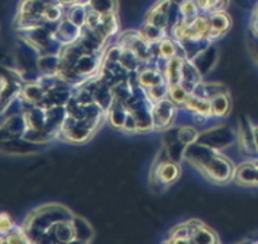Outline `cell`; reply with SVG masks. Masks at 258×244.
<instances>
[{
    "instance_id": "6da1fadb",
    "label": "cell",
    "mask_w": 258,
    "mask_h": 244,
    "mask_svg": "<svg viewBox=\"0 0 258 244\" xmlns=\"http://www.w3.org/2000/svg\"><path fill=\"white\" fill-rule=\"evenodd\" d=\"M198 170L212 183L225 185L232 181L235 166L219 151H215Z\"/></svg>"
},
{
    "instance_id": "7a4b0ae2",
    "label": "cell",
    "mask_w": 258,
    "mask_h": 244,
    "mask_svg": "<svg viewBox=\"0 0 258 244\" xmlns=\"http://www.w3.org/2000/svg\"><path fill=\"white\" fill-rule=\"evenodd\" d=\"M181 170L178 164L169 160L155 162L153 165L150 182L155 188H165L176 182L180 176Z\"/></svg>"
},
{
    "instance_id": "3957f363",
    "label": "cell",
    "mask_w": 258,
    "mask_h": 244,
    "mask_svg": "<svg viewBox=\"0 0 258 244\" xmlns=\"http://www.w3.org/2000/svg\"><path fill=\"white\" fill-rule=\"evenodd\" d=\"M151 114L153 130H166L171 127L175 119L176 106L165 97L152 104Z\"/></svg>"
},
{
    "instance_id": "277c9868",
    "label": "cell",
    "mask_w": 258,
    "mask_h": 244,
    "mask_svg": "<svg viewBox=\"0 0 258 244\" xmlns=\"http://www.w3.org/2000/svg\"><path fill=\"white\" fill-rule=\"evenodd\" d=\"M210 29L206 37L209 41L222 38L232 27V18L226 11H216L208 15Z\"/></svg>"
},
{
    "instance_id": "5b68a950",
    "label": "cell",
    "mask_w": 258,
    "mask_h": 244,
    "mask_svg": "<svg viewBox=\"0 0 258 244\" xmlns=\"http://www.w3.org/2000/svg\"><path fill=\"white\" fill-rule=\"evenodd\" d=\"M189 237L194 244H219L217 234L199 220H189Z\"/></svg>"
},
{
    "instance_id": "8992f818",
    "label": "cell",
    "mask_w": 258,
    "mask_h": 244,
    "mask_svg": "<svg viewBox=\"0 0 258 244\" xmlns=\"http://www.w3.org/2000/svg\"><path fill=\"white\" fill-rule=\"evenodd\" d=\"M237 185L241 187H256L257 186V164L256 161L245 162L238 167H235L233 179Z\"/></svg>"
},
{
    "instance_id": "52a82bcc",
    "label": "cell",
    "mask_w": 258,
    "mask_h": 244,
    "mask_svg": "<svg viewBox=\"0 0 258 244\" xmlns=\"http://www.w3.org/2000/svg\"><path fill=\"white\" fill-rule=\"evenodd\" d=\"M166 84L162 72L154 67L147 65L142 69H138V85L145 91L158 85Z\"/></svg>"
},
{
    "instance_id": "ba28073f",
    "label": "cell",
    "mask_w": 258,
    "mask_h": 244,
    "mask_svg": "<svg viewBox=\"0 0 258 244\" xmlns=\"http://www.w3.org/2000/svg\"><path fill=\"white\" fill-rule=\"evenodd\" d=\"M72 223L74 228L75 239L85 244H90V242L94 237V231L90 223L86 219L76 215H74L72 219Z\"/></svg>"
},
{
    "instance_id": "9c48e42d",
    "label": "cell",
    "mask_w": 258,
    "mask_h": 244,
    "mask_svg": "<svg viewBox=\"0 0 258 244\" xmlns=\"http://www.w3.org/2000/svg\"><path fill=\"white\" fill-rule=\"evenodd\" d=\"M212 116L225 117L231 110V98L227 91L220 92L210 98Z\"/></svg>"
},
{
    "instance_id": "30bf717a",
    "label": "cell",
    "mask_w": 258,
    "mask_h": 244,
    "mask_svg": "<svg viewBox=\"0 0 258 244\" xmlns=\"http://www.w3.org/2000/svg\"><path fill=\"white\" fill-rule=\"evenodd\" d=\"M167 85V84H166ZM191 93H189L180 83L167 85V98L177 107H183L189 99Z\"/></svg>"
},
{
    "instance_id": "8fae6325",
    "label": "cell",
    "mask_w": 258,
    "mask_h": 244,
    "mask_svg": "<svg viewBox=\"0 0 258 244\" xmlns=\"http://www.w3.org/2000/svg\"><path fill=\"white\" fill-rule=\"evenodd\" d=\"M157 44L156 53L158 58L168 60L172 57L178 56V47L172 39L165 37Z\"/></svg>"
},
{
    "instance_id": "7c38bea8",
    "label": "cell",
    "mask_w": 258,
    "mask_h": 244,
    "mask_svg": "<svg viewBox=\"0 0 258 244\" xmlns=\"http://www.w3.org/2000/svg\"><path fill=\"white\" fill-rule=\"evenodd\" d=\"M198 137H199V133L194 126L185 125L177 128L176 139L181 145L185 147L196 143L198 140Z\"/></svg>"
},
{
    "instance_id": "4fadbf2b",
    "label": "cell",
    "mask_w": 258,
    "mask_h": 244,
    "mask_svg": "<svg viewBox=\"0 0 258 244\" xmlns=\"http://www.w3.org/2000/svg\"><path fill=\"white\" fill-rule=\"evenodd\" d=\"M178 7V13L181 16L180 19L186 20V19H191L196 17L197 15L200 14V10L194 1H184L181 2Z\"/></svg>"
},
{
    "instance_id": "5bb4252c",
    "label": "cell",
    "mask_w": 258,
    "mask_h": 244,
    "mask_svg": "<svg viewBox=\"0 0 258 244\" xmlns=\"http://www.w3.org/2000/svg\"><path fill=\"white\" fill-rule=\"evenodd\" d=\"M235 244H257L256 241H252L250 239H246V240H243V241H240V242H237Z\"/></svg>"
},
{
    "instance_id": "9a60e30c",
    "label": "cell",
    "mask_w": 258,
    "mask_h": 244,
    "mask_svg": "<svg viewBox=\"0 0 258 244\" xmlns=\"http://www.w3.org/2000/svg\"><path fill=\"white\" fill-rule=\"evenodd\" d=\"M67 244H85V243H83V242H81V241H79V240H77V239H73L72 241H70V242L67 243Z\"/></svg>"
},
{
    "instance_id": "2e32d148",
    "label": "cell",
    "mask_w": 258,
    "mask_h": 244,
    "mask_svg": "<svg viewBox=\"0 0 258 244\" xmlns=\"http://www.w3.org/2000/svg\"><path fill=\"white\" fill-rule=\"evenodd\" d=\"M219 244H220V243H219Z\"/></svg>"
}]
</instances>
